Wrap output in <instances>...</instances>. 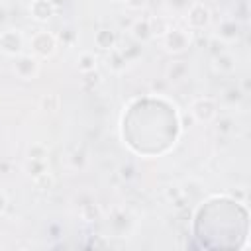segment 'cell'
<instances>
[{
	"instance_id": "18",
	"label": "cell",
	"mask_w": 251,
	"mask_h": 251,
	"mask_svg": "<svg viewBox=\"0 0 251 251\" xmlns=\"http://www.w3.org/2000/svg\"><path fill=\"white\" fill-rule=\"evenodd\" d=\"M6 206H8V198H6V194H4V192H0V214H4Z\"/></svg>"
},
{
	"instance_id": "12",
	"label": "cell",
	"mask_w": 251,
	"mask_h": 251,
	"mask_svg": "<svg viewBox=\"0 0 251 251\" xmlns=\"http://www.w3.org/2000/svg\"><path fill=\"white\" fill-rule=\"evenodd\" d=\"M25 171L35 178L39 175H43L47 171V165H45V159H27V165H25Z\"/></svg>"
},
{
	"instance_id": "7",
	"label": "cell",
	"mask_w": 251,
	"mask_h": 251,
	"mask_svg": "<svg viewBox=\"0 0 251 251\" xmlns=\"http://www.w3.org/2000/svg\"><path fill=\"white\" fill-rule=\"evenodd\" d=\"M53 12H55V8H53V4H51L49 0H33V2L29 4V14H31L35 20H39V22L49 20V18L53 16Z\"/></svg>"
},
{
	"instance_id": "17",
	"label": "cell",
	"mask_w": 251,
	"mask_h": 251,
	"mask_svg": "<svg viewBox=\"0 0 251 251\" xmlns=\"http://www.w3.org/2000/svg\"><path fill=\"white\" fill-rule=\"evenodd\" d=\"M129 8H133V10H137V8H143L145 4H147V0H124Z\"/></svg>"
},
{
	"instance_id": "13",
	"label": "cell",
	"mask_w": 251,
	"mask_h": 251,
	"mask_svg": "<svg viewBox=\"0 0 251 251\" xmlns=\"http://www.w3.org/2000/svg\"><path fill=\"white\" fill-rule=\"evenodd\" d=\"M184 75H186V67L182 65V61H176V63L171 65V69H169V78L171 80H180Z\"/></svg>"
},
{
	"instance_id": "2",
	"label": "cell",
	"mask_w": 251,
	"mask_h": 251,
	"mask_svg": "<svg viewBox=\"0 0 251 251\" xmlns=\"http://www.w3.org/2000/svg\"><path fill=\"white\" fill-rule=\"evenodd\" d=\"M188 35L184 29H178V27H173V29H167L165 35H163V45L167 51L171 53H182L186 47H188Z\"/></svg>"
},
{
	"instance_id": "19",
	"label": "cell",
	"mask_w": 251,
	"mask_h": 251,
	"mask_svg": "<svg viewBox=\"0 0 251 251\" xmlns=\"http://www.w3.org/2000/svg\"><path fill=\"white\" fill-rule=\"evenodd\" d=\"M49 2L53 4V8H59V6H63V2H65V0H49Z\"/></svg>"
},
{
	"instance_id": "11",
	"label": "cell",
	"mask_w": 251,
	"mask_h": 251,
	"mask_svg": "<svg viewBox=\"0 0 251 251\" xmlns=\"http://www.w3.org/2000/svg\"><path fill=\"white\" fill-rule=\"evenodd\" d=\"M94 69H96V57L92 53H82L78 57V71L86 75V73H94Z\"/></svg>"
},
{
	"instance_id": "1",
	"label": "cell",
	"mask_w": 251,
	"mask_h": 251,
	"mask_svg": "<svg viewBox=\"0 0 251 251\" xmlns=\"http://www.w3.org/2000/svg\"><path fill=\"white\" fill-rule=\"evenodd\" d=\"M190 114L196 122H212L218 114V106L212 98H196L190 106Z\"/></svg>"
},
{
	"instance_id": "4",
	"label": "cell",
	"mask_w": 251,
	"mask_h": 251,
	"mask_svg": "<svg viewBox=\"0 0 251 251\" xmlns=\"http://www.w3.org/2000/svg\"><path fill=\"white\" fill-rule=\"evenodd\" d=\"M14 71H16V75H18L20 78L31 80V78H35L37 73H39V63H37V59L31 57V55H20V57L16 59Z\"/></svg>"
},
{
	"instance_id": "6",
	"label": "cell",
	"mask_w": 251,
	"mask_h": 251,
	"mask_svg": "<svg viewBox=\"0 0 251 251\" xmlns=\"http://www.w3.org/2000/svg\"><path fill=\"white\" fill-rule=\"evenodd\" d=\"M188 25L192 29H202L210 24V10L202 4V2H194L188 10Z\"/></svg>"
},
{
	"instance_id": "15",
	"label": "cell",
	"mask_w": 251,
	"mask_h": 251,
	"mask_svg": "<svg viewBox=\"0 0 251 251\" xmlns=\"http://www.w3.org/2000/svg\"><path fill=\"white\" fill-rule=\"evenodd\" d=\"M47 157V149L43 143H33L27 149V159H45Z\"/></svg>"
},
{
	"instance_id": "16",
	"label": "cell",
	"mask_w": 251,
	"mask_h": 251,
	"mask_svg": "<svg viewBox=\"0 0 251 251\" xmlns=\"http://www.w3.org/2000/svg\"><path fill=\"white\" fill-rule=\"evenodd\" d=\"M33 180H35V184H37L39 188H51V186H53V182H55V180H53V176H51V173H47V171H45L43 175L35 176Z\"/></svg>"
},
{
	"instance_id": "8",
	"label": "cell",
	"mask_w": 251,
	"mask_h": 251,
	"mask_svg": "<svg viewBox=\"0 0 251 251\" xmlns=\"http://www.w3.org/2000/svg\"><path fill=\"white\" fill-rule=\"evenodd\" d=\"M131 33H133V37H135L137 41H145V39H149L151 33H153L151 20H137V22L133 24V27H131Z\"/></svg>"
},
{
	"instance_id": "10",
	"label": "cell",
	"mask_w": 251,
	"mask_h": 251,
	"mask_svg": "<svg viewBox=\"0 0 251 251\" xmlns=\"http://www.w3.org/2000/svg\"><path fill=\"white\" fill-rule=\"evenodd\" d=\"M94 43L100 47V49H112L114 43H116V35L108 29H100L96 35H94Z\"/></svg>"
},
{
	"instance_id": "14",
	"label": "cell",
	"mask_w": 251,
	"mask_h": 251,
	"mask_svg": "<svg viewBox=\"0 0 251 251\" xmlns=\"http://www.w3.org/2000/svg\"><path fill=\"white\" fill-rule=\"evenodd\" d=\"M220 35L224 37V39H233L235 35H237V25L233 24V22H226V24H222L220 25Z\"/></svg>"
},
{
	"instance_id": "3",
	"label": "cell",
	"mask_w": 251,
	"mask_h": 251,
	"mask_svg": "<svg viewBox=\"0 0 251 251\" xmlns=\"http://www.w3.org/2000/svg\"><path fill=\"white\" fill-rule=\"evenodd\" d=\"M31 47H33V53L35 55H39V57H51L55 53L57 39L49 31H37L31 37Z\"/></svg>"
},
{
	"instance_id": "9",
	"label": "cell",
	"mask_w": 251,
	"mask_h": 251,
	"mask_svg": "<svg viewBox=\"0 0 251 251\" xmlns=\"http://www.w3.org/2000/svg\"><path fill=\"white\" fill-rule=\"evenodd\" d=\"M41 108H43L45 112L55 114V112L61 108V96L55 94V92H47V94H43V96H41Z\"/></svg>"
},
{
	"instance_id": "5",
	"label": "cell",
	"mask_w": 251,
	"mask_h": 251,
	"mask_svg": "<svg viewBox=\"0 0 251 251\" xmlns=\"http://www.w3.org/2000/svg\"><path fill=\"white\" fill-rule=\"evenodd\" d=\"M22 47H24V39H22L20 31L8 29V31H2L0 33V49L6 55H20L22 53Z\"/></svg>"
}]
</instances>
